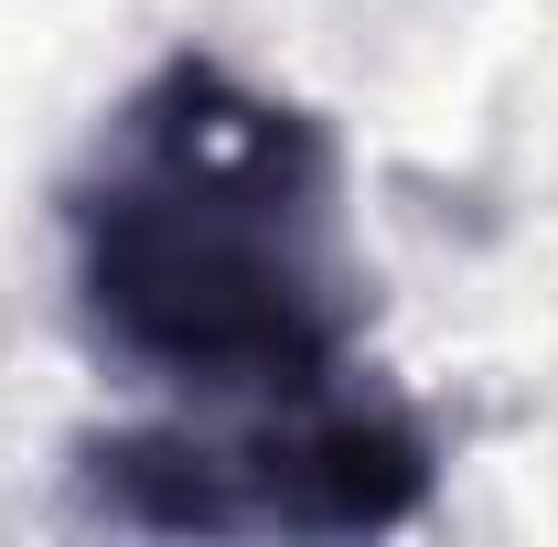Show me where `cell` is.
<instances>
[{"label":"cell","mask_w":558,"mask_h":547,"mask_svg":"<svg viewBox=\"0 0 558 547\" xmlns=\"http://www.w3.org/2000/svg\"><path fill=\"white\" fill-rule=\"evenodd\" d=\"M54 236L86 354L161 398H279L365 365L344 139L205 44L119 86L54 183Z\"/></svg>","instance_id":"6da1fadb"},{"label":"cell","mask_w":558,"mask_h":547,"mask_svg":"<svg viewBox=\"0 0 558 547\" xmlns=\"http://www.w3.org/2000/svg\"><path fill=\"white\" fill-rule=\"evenodd\" d=\"M75 515L119 537H387L440 494V429L365 365L279 398H172L65 451Z\"/></svg>","instance_id":"7a4b0ae2"}]
</instances>
